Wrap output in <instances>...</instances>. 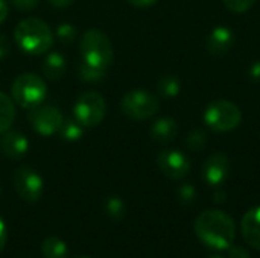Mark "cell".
Wrapping results in <instances>:
<instances>
[{
  "label": "cell",
  "mask_w": 260,
  "mask_h": 258,
  "mask_svg": "<svg viewBox=\"0 0 260 258\" xmlns=\"http://www.w3.org/2000/svg\"><path fill=\"white\" fill-rule=\"evenodd\" d=\"M197 237L216 251L229 249L236 237L235 220L221 210H206L195 220Z\"/></svg>",
  "instance_id": "cell-1"
},
{
  "label": "cell",
  "mask_w": 260,
  "mask_h": 258,
  "mask_svg": "<svg viewBox=\"0 0 260 258\" xmlns=\"http://www.w3.org/2000/svg\"><path fill=\"white\" fill-rule=\"evenodd\" d=\"M14 40L23 52L29 55H43L53 46L55 36L47 23L40 18L29 17L15 26Z\"/></svg>",
  "instance_id": "cell-2"
},
{
  "label": "cell",
  "mask_w": 260,
  "mask_h": 258,
  "mask_svg": "<svg viewBox=\"0 0 260 258\" xmlns=\"http://www.w3.org/2000/svg\"><path fill=\"white\" fill-rule=\"evenodd\" d=\"M79 52L82 62L107 70L114 58L113 44L107 33L99 29L87 30L79 43Z\"/></svg>",
  "instance_id": "cell-3"
},
{
  "label": "cell",
  "mask_w": 260,
  "mask_h": 258,
  "mask_svg": "<svg viewBox=\"0 0 260 258\" xmlns=\"http://www.w3.org/2000/svg\"><path fill=\"white\" fill-rule=\"evenodd\" d=\"M11 93L12 100L18 106L30 111L44 102L47 96V85L44 79L35 73H21L14 79Z\"/></svg>",
  "instance_id": "cell-4"
},
{
  "label": "cell",
  "mask_w": 260,
  "mask_h": 258,
  "mask_svg": "<svg viewBox=\"0 0 260 258\" xmlns=\"http://www.w3.org/2000/svg\"><path fill=\"white\" fill-rule=\"evenodd\" d=\"M242 114L238 105L230 100L218 99L212 102L204 113V122L216 132H229L241 125Z\"/></svg>",
  "instance_id": "cell-5"
},
{
  "label": "cell",
  "mask_w": 260,
  "mask_h": 258,
  "mask_svg": "<svg viewBox=\"0 0 260 258\" xmlns=\"http://www.w3.org/2000/svg\"><path fill=\"white\" fill-rule=\"evenodd\" d=\"M107 114V102L98 91L81 94L73 105V116L84 128H93L102 123Z\"/></svg>",
  "instance_id": "cell-6"
},
{
  "label": "cell",
  "mask_w": 260,
  "mask_h": 258,
  "mask_svg": "<svg viewBox=\"0 0 260 258\" xmlns=\"http://www.w3.org/2000/svg\"><path fill=\"white\" fill-rule=\"evenodd\" d=\"M120 108L123 114L133 120H146L157 114L160 108V102L149 91L131 90L123 96L120 102Z\"/></svg>",
  "instance_id": "cell-7"
},
{
  "label": "cell",
  "mask_w": 260,
  "mask_h": 258,
  "mask_svg": "<svg viewBox=\"0 0 260 258\" xmlns=\"http://www.w3.org/2000/svg\"><path fill=\"white\" fill-rule=\"evenodd\" d=\"M62 122L64 117L61 111L53 105H38L29 113V123L32 129L43 137H52L58 134Z\"/></svg>",
  "instance_id": "cell-8"
},
{
  "label": "cell",
  "mask_w": 260,
  "mask_h": 258,
  "mask_svg": "<svg viewBox=\"0 0 260 258\" xmlns=\"http://www.w3.org/2000/svg\"><path fill=\"white\" fill-rule=\"evenodd\" d=\"M12 184L17 192V195L29 202L34 204L37 202L44 190V182L40 173L30 167H20L14 172L12 175Z\"/></svg>",
  "instance_id": "cell-9"
},
{
  "label": "cell",
  "mask_w": 260,
  "mask_h": 258,
  "mask_svg": "<svg viewBox=\"0 0 260 258\" xmlns=\"http://www.w3.org/2000/svg\"><path fill=\"white\" fill-rule=\"evenodd\" d=\"M158 167L160 170L171 179H181L190 170V163L187 157L180 151H163L158 155Z\"/></svg>",
  "instance_id": "cell-10"
},
{
  "label": "cell",
  "mask_w": 260,
  "mask_h": 258,
  "mask_svg": "<svg viewBox=\"0 0 260 258\" xmlns=\"http://www.w3.org/2000/svg\"><path fill=\"white\" fill-rule=\"evenodd\" d=\"M230 172V163L225 154L222 152H216L212 157H209L206 160V163L203 164V178L209 186H219L222 184Z\"/></svg>",
  "instance_id": "cell-11"
},
{
  "label": "cell",
  "mask_w": 260,
  "mask_h": 258,
  "mask_svg": "<svg viewBox=\"0 0 260 258\" xmlns=\"http://www.w3.org/2000/svg\"><path fill=\"white\" fill-rule=\"evenodd\" d=\"M0 149L2 152L12 161H20L26 157L29 149L27 138L20 131H5L0 137Z\"/></svg>",
  "instance_id": "cell-12"
},
{
  "label": "cell",
  "mask_w": 260,
  "mask_h": 258,
  "mask_svg": "<svg viewBox=\"0 0 260 258\" xmlns=\"http://www.w3.org/2000/svg\"><path fill=\"white\" fill-rule=\"evenodd\" d=\"M241 233L253 249L260 251V207H254L245 213L241 222Z\"/></svg>",
  "instance_id": "cell-13"
},
{
  "label": "cell",
  "mask_w": 260,
  "mask_h": 258,
  "mask_svg": "<svg viewBox=\"0 0 260 258\" xmlns=\"http://www.w3.org/2000/svg\"><path fill=\"white\" fill-rule=\"evenodd\" d=\"M233 44H235V35L225 26L215 27L207 38V50L215 56L225 55L233 47Z\"/></svg>",
  "instance_id": "cell-14"
},
{
  "label": "cell",
  "mask_w": 260,
  "mask_h": 258,
  "mask_svg": "<svg viewBox=\"0 0 260 258\" xmlns=\"http://www.w3.org/2000/svg\"><path fill=\"white\" fill-rule=\"evenodd\" d=\"M178 132L177 122L171 117H161L155 120L151 126V135L158 143H168L175 138Z\"/></svg>",
  "instance_id": "cell-15"
},
{
  "label": "cell",
  "mask_w": 260,
  "mask_h": 258,
  "mask_svg": "<svg viewBox=\"0 0 260 258\" xmlns=\"http://www.w3.org/2000/svg\"><path fill=\"white\" fill-rule=\"evenodd\" d=\"M66 67H67L66 58L58 52H50L44 58L43 65H41L44 76L47 79H50V81H56V79L62 78L64 73H66Z\"/></svg>",
  "instance_id": "cell-16"
},
{
  "label": "cell",
  "mask_w": 260,
  "mask_h": 258,
  "mask_svg": "<svg viewBox=\"0 0 260 258\" xmlns=\"http://www.w3.org/2000/svg\"><path fill=\"white\" fill-rule=\"evenodd\" d=\"M15 120V105L14 100L0 91V134L8 131Z\"/></svg>",
  "instance_id": "cell-17"
},
{
  "label": "cell",
  "mask_w": 260,
  "mask_h": 258,
  "mask_svg": "<svg viewBox=\"0 0 260 258\" xmlns=\"http://www.w3.org/2000/svg\"><path fill=\"white\" fill-rule=\"evenodd\" d=\"M43 255L46 258H67L69 248L59 237H47L41 245Z\"/></svg>",
  "instance_id": "cell-18"
},
{
  "label": "cell",
  "mask_w": 260,
  "mask_h": 258,
  "mask_svg": "<svg viewBox=\"0 0 260 258\" xmlns=\"http://www.w3.org/2000/svg\"><path fill=\"white\" fill-rule=\"evenodd\" d=\"M59 137L66 141H76L82 137L84 134V126L76 120V119H70V120H64L59 129Z\"/></svg>",
  "instance_id": "cell-19"
},
{
  "label": "cell",
  "mask_w": 260,
  "mask_h": 258,
  "mask_svg": "<svg viewBox=\"0 0 260 258\" xmlns=\"http://www.w3.org/2000/svg\"><path fill=\"white\" fill-rule=\"evenodd\" d=\"M180 81L177 76H172V75H165L158 84H157V88L160 91L161 96L165 97H174L180 93Z\"/></svg>",
  "instance_id": "cell-20"
},
{
  "label": "cell",
  "mask_w": 260,
  "mask_h": 258,
  "mask_svg": "<svg viewBox=\"0 0 260 258\" xmlns=\"http://www.w3.org/2000/svg\"><path fill=\"white\" fill-rule=\"evenodd\" d=\"M78 75H79V78L82 81L90 82V84H94V82H101L105 78L107 70L98 68V67H93V65H88L85 62H81L79 64V68H78Z\"/></svg>",
  "instance_id": "cell-21"
},
{
  "label": "cell",
  "mask_w": 260,
  "mask_h": 258,
  "mask_svg": "<svg viewBox=\"0 0 260 258\" xmlns=\"http://www.w3.org/2000/svg\"><path fill=\"white\" fill-rule=\"evenodd\" d=\"M105 213L114 219V220H120L125 216V204L120 198L117 196H110L105 201Z\"/></svg>",
  "instance_id": "cell-22"
},
{
  "label": "cell",
  "mask_w": 260,
  "mask_h": 258,
  "mask_svg": "<svg viewBox=\"0 0 260 258\" xmlns=\"http://www.w3.org/2000/svg\"><path fill=\"white\" fill-rule=\"evenodd\" d=\"M56 38L62 44H70L76 38V29L70 23H61L56 27Z\"/></svg>",
  "instance_id": "cell-23"
},
{
  "label": "cell",
  "mask_w": 260,
  "mask_h": 258,
  "mask_svg": "<svg viewBox=\"0 0 260 258\" xmlns=\"http://www.w3.org/2000/svg\"><path fill=\"white\" fill-rule=\"evenodd\" d=\"M186 143H187V146H189L192 151H200V149H203V148L206 146L207 137H206V134H204L203 131H193V132H190V134L187 135Z\"/></svg>",
  "instance_id": "cell-24"
},
{
  "label": "cell",
  "mask_w": 260,
  "mask_h": 258,
  "mask_svg": "<svg viewBox=\"0 0 260 258\" xmlns=\"http://www.w3.org/2000/svg\"><path fill=\"white\" fill-rule=\"evenodd\" d=\"M256 0H224V5L235 14H244L247 12Z\"/></svg>",
  "instance_id": "cell-25"
},
{
  "label": "cell",
  "mask_w": 260,
  "mask_h": 258,
  "mask_svg": "<svg viewBox=\"0 0 260 258\" xmlns=\"http://www.w3.org/2000/svg\"><path fill=\"white\" fill-rule=\"evenodd\" d=\"M195 196H197V192H195L193 186H190V184H184L178 189V199L184 205H190L195 201Z\"/></svg>",
  "instance_id": "cell-26"
},
{
  "label": "cell",
  "mask_w": 260,
  "mask_h": 258,
  "mask_svg": "<svg viewBox=\"0 0 260 258\" xmlns=\"http://www.w3.org/2000/svg\"><path fill=\"white\" fill-rule=\"evenodd\" d=\"M18 11H32L38 6L40 0H9Z\"/></svg>",
  "instance_id": "cell-27"
},
{
  "label": "cell",
  "mask_w": 260,
  "mask_h": 258,
  "mask_svg": "<svg viewBox=\"0 0 260 258\" xmlns=\"http://www.w3.org/2000/svg\"><path fill=\"white\" fill-rule=\"evenodd\" d=\"M227 251H229V258H251L250 257V252L245 248H242V246L232 245Z\"/></svg>",
  "instance_id": "cell-28"
},
{
  "label": "cell",
  "mask_w": 260,
  "mask_h": 258,
  "mask_svg": "<svg viewBox=\"0 0 260 258\" xmlns=\"http://www.w3.org/2000/svg\"><path fill=\"white\" fill-rule=\"evenodd\" d=\"M9 47H11V43H9L8 36L0 35V61L6 58V55L9 53Z\"/></svg>",
  "instance_id": "cell-29"
},
{
  "label": "cell",
  "mask_w": 260,
  "mask_h": 258,
  "mask_svg": "<svg viewBox=\"0 0 260 258\" xmlns=\"http://www.w3.org/2000/svg\"><path fill=\"white\" fill-rule=\"evenodd\" d=\"M6 239H8L6 225H5L3 219L0 217V252L3 251V248H5V245H6Z\"/></svg>",
  "instance_id": "cell-30"
},
{
  "label": "cell",
  "mask_w": 260,
  "mask_h": 258,
  "mask_svg": "<svg viewBox=\"0 0 260 258\" xmlns=\"http://www.w3.org/2000/svg\"><path fill=\"white\" fill-rule=\"evenodd\" d=\"M126 2L133 6H137V8H149V6L155 5L158 0H126Z\"/></svg>",
  "instance_id": "cell-31"
},
{
  "label": "cell",
  "mask_w": 260,
  "mask_h": 258,
  "mask_svg": "<svg viewBox=\"0 0 260 258\" xmlns=\"http://www.w3.org/2000/svg\"><path fill=\"white\" fill-rule=\"evenodd\" d=\"M9 12V3L8 0H0V24L6 20Z\"/></svg>",
  "instance_id": "cell-32"
},
{
  "label": "cell",
  "mask_w": 260,
  "mask_h": 258,
  "mask_svg": "<svg viewBox=\"0 0 260 258\" xmlns=\"http://www.w3.org/2000/svg\"><path fill=\"white\" fill-rule=\"evenodd\" d=\"M250 76L256 81H260V61H256L250 67Z\"/></svg>",
  "instance_id": "cell-33"
},
{
  "label": "cell",
  "mask_w": 260,
  "mask_h": 258,
  "mask_svg": "<svg viewBox=\"0 0 260 258\" xmlns=\"http://www.w3.org/2000/svg\"><path fill=\"white\" fill-rule=\"evenodd\" d=\"M55 8H66V6H70L75 0H49Z\"/></svg>",
  "instance_id": "cell-34"
},
{
  "label": "cell",
  "mask_w": 260,
  "mask_h": 258,
  "mask_svg": "<svg viewBox=\"0 0 260 258\" xmlns=\"http://www.w3.org/2000/svg\"><path fill=\"white\" fill-rule=\"evenodd\" d=\"M225 199H227V196H225V193H224V192L218 190V192L215 193V201H216L218 204H222V202H225Z\"/></svg>",
  "instance_id": "cell-35"
},
{
  "label": "cell",
  "mask_w": 260,
  "mask_h": 258,
  "mask_svg": "<svg viewBox=\"0 0 260 258\" xmlns=\"http://www.w3.org/2000/svg\"><path fill=\"white\" fill-rule=\"evenodd\" d=\"M209 258H222V257H219V255H212V257H209Z\"/></svg>",
  "instance_id": "cell-36"
},
{
  "label": "cell",
  "mask_w": 260,
  "mask_h": 258,
  "mask_svg": "<svg viewBox=\"0 0 260 258\" xmlns=\"http://www.w3.org/2000/svg\"><path fill=\"white\" fill-rule=\"evenodd\" d=\"M75 258H91V257H84V255H82V257H75Z\"/></svg>",
  "instance_id": "cell-37"
},
{
  "label": "cell",
  "mask_w": 260,
  "mask_h": 258,
  "mask_svg": "<svg viewBox=\"0 0 260 258\" xmlns=\"http://www.w3.org/2000/svg\"><path fill=\"white\" fill-rule=\"evenodd\" d=\"M0 195H2V187H0Z\"/></svg>",
  "instance_id": "cell-38"
}]
</instances>
